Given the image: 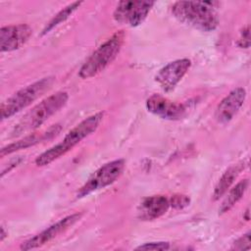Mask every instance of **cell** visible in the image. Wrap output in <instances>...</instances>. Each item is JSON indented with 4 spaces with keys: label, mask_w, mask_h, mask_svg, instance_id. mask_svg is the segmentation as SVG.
<instances>
[{
    "label": "cell",
    "mask_w": 251,
    "mask_h": 251,
    "mask_svg": "<svg viewBox=\"0 0 251 251\" xmlns=\"http://www.w3.org/2000/svg\"><path fill=\"white\" fill-rule=\"evenodd\" d=\"M169 200L171 207L175 209H183L190 203L189 197L183 194H175L171 198H169Z\"/></svg>",
    "instance_id": "ac0fdd59"
},
{
    "label": "cell",
    "mask_w": 251,
    "mask_h": 251,
    "mask_svg": "<svg viewBox=\"0 0 251 251\" xmlns=\"http://www.w3.org/2000/svg\"><path fill=\"white\" fill-rule=\"evenodd\" d=\"M245 220H246V221L249 220V209H247L246 212H245Z\"/></svg>",
    "instance_id": "cb8c5ba5"
},
{
    "label": "cell",
    "mask_w": 251,
    "mask_h": 251,
    "mask_svg": "<svg viewBox=\"0 0 251 251\" xmlns=\"http://www.w3.org/2000/svg\"><path fill=\"white\" fill-rule=\"evenodd\" d=\"M61 129H62V126L59 124H57V125L50 126L48 129H46L44 131L29 133V134L24 136L23 138L2 147V149L0 151V156L4 157V156L10 155L14 152H17L19 150L26 149L28 147L34 146L43 141L52 139L53 137L58 135V133L61 131Z\"/></svg>",
    "instance_id": "4fadbf2b"
},
{
    "label": "cell",
    "mask_w": 251,
    "mask_h": 251,
    "mask_svg": "<svg viewBox=\"0 0 251 251\" xmlns=\"http://www.w3.org/2000/svg\"><path fill=\"white\" fill-rule=\"evenodd\" d=\"M146 108L153 115L169 121L180 120L187 112V104L172 101L160 94H153L148 97Z\"/></svg>",
    "instance_id": "9c48e42d"
},
{
    "label": "cell",
    "mask_w": 251,
    "mask_h": 251,
    "mask_svg": "<svg viewBox=\"0 0 251 251\" xmlns=\"http://www.w3.org/2000/svg\"><path fill=\"white\" fill-rule=\"evenodd\" d=\"M171 245L169 242L157 241V242H147L136 247V250H168Z\"/></svg>",
    "instance_id": "d6986e66"
},
{
    "label": "cell",
    "mask_w": 251,
    "mask_h": 251,
    "mask_svg": "<svg viewBox=\"0 0 251 251\" xmlns=\"http://www.w3.org/2000/svg\"><path fill=\"white\" fill-rule=\"evenodd\" d=\"M170 200L164 195H153L144 198L137 208V217L141 221H153L167 213Z\"/></svg>",
    "instance_id": "5bb4252c"
},
{
    "label": "cell",
    "mask_w": 251,
    "mask_h": 251,
    "mask_svg": "<svg viewBox=\"0 0 251 251\" xmlns=\"http://www.w3.org/2000/svg\"><path fill=\"white\" fill-rule=\"evenodd\" d=\"M22 158H19V159H16V160H13L10 164H9V167H8V169H6V170H3L2 171V173H1V176L3 177L4 176V175L5 174H7V173H9L13 168H15L16 166H18L21 162H22Z\"/></svg>",
    "instance_id": "7402d4cb"
},
{
    "label": "cell",
    "mask_w": 251,
    "mask_h": 251,
    "mask_svg": "<svg viewBox=\"0 0 251 251\" xmlns=\"http://www.w3.org/2000/svg\"><path fill=\"white\" fill-rule=\"evenodd\" d=\"M176 19L201 31H213L219 25L214 3L207 1H177L172 6Z\"/></svg>",
    "instance_id": "6da1fadb"
},
{
    "label": "cell",
    "mask_w": 251,
    "mask_h": 251,
    "mask_svg": "<svg viewBox=\"0 0 251 251\" xmlns=\"http://www.w3.org/2000/svg\"><path fill=\"white\" fill-rule=\"evenodd\" d=\"M81 217H82L81 213H75V214H72V215H69V216L61 219L60 221L53 224L52 226H50L46 229L42 230L38 234H36L33 237L23 242L20 247L21 250L26 251V250L39 248V247L45 245L46 243L50 242L51 240H53L54 238L59 236L61 233H64L66 230H68L70 227H72L75 223H77L80 220Z\"/></svg>",
    "instance_id": "ba28073f"
},
{
    "label": "cell",
    "mask_w": 251,
    "mask_h": 251,
    "mask_svg": "<svg viewBox=\"0 0 251 251\" xmlns=\"http://www.w3.org/2000/svg\"><path fill=\"white\" fill-rule=\"evenodd\" d=\"M125 31L119 30L101 44L79 69V77L86 79L104 71L118 56L125 42Z\"/></svg>",
    "instance_id": "277c9868"
},
{
    "label": "cell",
    "mask_w": 251,
    "mask_h": 251,
    "mask_svg": "<svg viewBox=\"0 0 251 251\" xmlns=\"http://www.w3.org/2000/svg\"><path fill=\"white\" fill-rule=\"evenodd\" d=\"M125 167L126 162L124 159L114 160L103 165L96 170L79 188L76 194L77 198L87 196L94 191L105 188L106 186L114 183L122 176Z\"/></svg>",
    "instance_id": "8992f818"
},
{
    "label": "cell",
    "mask_w": 251,
    "mask_h": 251,
    "mask_svg": "<svg viewBox=\"0 0 251 251\" xmlns=\"http://www.w3.org/2000/svg\"><path fill=\"white\" fill-rule=\"evenodd\" d=\"M250 234L251 233L248 231L247 233L243 234L238 239H236L233 243L232 249H235V250H248V249H250V247H251V245H250Z\"/></svg>",
    "instance_id": "44dd1931"
},
{
    "label": "cell",
    "mask_w": 251,
    "mask_h": 251,
    "mask_svg": "<svg viewBox=\"0 0 251 251\" xmlns=\"http://www.w3.org/2000/svg\"><path fill=\"white\" fill-rule=\"evenodd\" d=\"M249 186V180L247 178L240 180L237 182L226 195L225 199L223 200L220 208H219V214H225L228 212L244 195L247 188Z\"/></svg>",
    "instance_id": "2e32d148"
},
{
    "label": "cell",
    "mask_w": 251,
    "mask_h": 251,
    "mask_svg": "<svg viewBox=\"0 0 251 251\" xmlns=\"http://www.w3.org/2000/svg\"><path fill=\"white\" fill-rule=\"evenodd\" d=\"M32 34V28L25 24L12 25L0 29V51L11 52L25 45Z\"/></svg>",
    "instance_id": "8fae6325"
},
{
    "label": "cell",
    "mask_w": 251,
    "mask_h": 251,
    "mask_svg": "<svg viewBox=\"0 0 251 251\" xmlns=\"http://www.w3.org/2000/svg\"><path fill=\"white\" fill-rule=\"evenodd\" d=\"M54 82V76H46L18 90L1 104V120L9 119L28 107L45 92L49 91Z\"/></svg>",
    "instance_id": "5b68a950"
},
{
    "label": "cell",
    "mask_w": 251,
    "mask_h": 251,
    "mask_svg": "<svg viewBox=\"0 0 251 251\" xmlns=\"http://www.w3.org/2000/svg\"><path fill=\"white\" fill-rule=\"evenodd\" d=\"M237 45L240 48H249L250 47V27L249 25H247L245 27H243L240 31L239 38L237 40Z\"/></svg>",
    "instance_id": "ffe728a7"
},
{
    "label": "cell",
    "mask_w": 251,
    "mask_h": 251,
    "mask_svg": "<svg viewBox=\"0 0 251 251\" xmlns=\"http://www.w3.org/2000/svg\"><path fill=\"white\" fill-rule=\"evenodd\" d=\"M7 234L8 233H6L5 232V229H4V227L3 226H1V233H0V241H3L4 240V238L7 236Z\"/></svg>",
    "instance_id": "603a6c76"
},
{
    "label": "cell",
    "mask_w": 251,
    "mask_h": 251,
    "mask_svg": "<svg viewBox=\"0 0 251 251\" xmlns=\"http://www.w3.org/2000/svg\"><path fill=\"white\" fill-rule=\"evenodd\" d=\"M243 169H244L243 163L238 165H232L223 174V176L217 182L215 189L213 191L212 197L214 201L219 200L227 192V190L231 187L234 180L237 178L238 175L241 173Z\"/></svg>",
    "instance_id": "9a60e30c"
},
{
    "label": "cell",
    "mask_w": 251,
    "mask_h": 251,
    "mask_svg": "<svg viewBox=\"0 0 251 251\" xmlns=\"http://www.w3.org/2000/svg\"><path fill=\"white\" fill-rule=\"evenodd\" d=\"M246 98V90L243 87H236L231 90L217 106L215 112L216 120L221 124L231 121L242 107Z\"/></svg>",
    "instance_id": "7c38bea8"
},
{
    "label": "cell",
    "mask_w": 251,
    "mask_h": 251,
    "mask_svg": "<svg viewBox=\"0 0 251 251\" xmlns=\"http://www.w3.org/2000/svg\"><path fill=\"white\" fill-rule=\"evenodd\" d=\"M82 4V2H73L71 4H69L68 6H66L64 9H62L60 12H58L50 21L49 23L45 25V27L42 29L41 35H45L47 33H49L53 28H55L56 26H58L60 24L64 23L80 5Z\"/></svg>",
    "instance_id": "e0dca14e"
},
{
    "label": "cell",
    "mask_w": 251,
    "mask_h": 251,
    "mask_svg": "<svg viewBox=\"0 0 251 251\" xmlns=\"http://www.w3.org/2000/svg\"><path fill=\"white\" fill-rule=\"evenodd\" d=\"M103 116L104 113L98 112L81 121L66 134L61 142L40 154L35 159V165L38 167L47 166L72 150L82 139L93 133L98 128L103 120Z\"/></svg>",
    "instance_id": "7a4b0ae2"
},
{
    "label": "cell",
    "mask_w": 251,
    "mask_h": 251,
    "mask_svg": "<svg viewBox=\"0 0 251 251\" xmlns=\"http://www.w3.org/2000/svg\"><path fill=\"white\" fill-rule=\"evenodd\" d=\"M154 5V1H121L113 13V18L120 24L137 26L144 22Z\"/></svg>",
    "instance_id": "52a82bcc"
},
{
    "label": "cell",
    "mask_w": 251,
    "mask_h": 251,
    "mask_svg": "<svg viewBox=\"0 0 251 251\" xmlns=\"http://www.w3.org/2000/svg\"><path fill=\"white\" fill-rule=\"evenodd\" d=\"M69 94L66 91H59L43 99L16 125L12 131L13 136H19L35 130L42 126L50 117L60 111L68 102Z\"/></svg>",
    "instance_id": "3957f363"
},
{
    "label": "cell",
    "mask_w": 251,
    "mask_h": 251,
    "mask_svg": "<svg viewBox=\"0 0 251 251\" xmlns=\"http://www.w3.org/2000/svg\"><path fill=\"white\" fill-rule=\"evenodd\" d=\"M191 66L189 59H178L164 66L155 75V81L165 92L175 89Z\"/></svg>",
    "instance_id": "30bf717a"
}]
</instances>
